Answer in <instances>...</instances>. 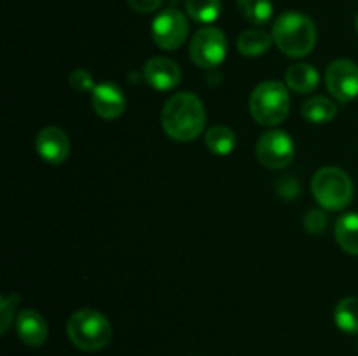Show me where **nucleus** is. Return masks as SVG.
Segmentation results:
<instances>
[{"instance_id": "9", "label": "nucleus", "mask_w": 358, "mask_h": 356, "mask_svg": "<svg viewBox=\"0 0 358 356\" xmlns=\"http://www.w3.org/2000/svg\"><path fill=\"white\" fill-rule=\"evenodd\" d=\"M325 84L338 101H353L358 98V65L352 59H334L325 70Z\"/></svg>"}, {"instance_id": "19", "label": "nucleus", "mask_w": 358, "mask_h": 356, "mask_svg": "<svg viewBox=\"0 0 358 356\" xmlns=\"http://www.w3.org/2000/svg\"><path fill=\"white\" fill-rule=\"evenodd\" d=\"M238 10L248 23L262 27L273 16L271 0H238Z\"/></svg>"}, {"instance_id": "13", "label": "nucleus", "mask_w": 358, "mask_h": 356, "mask_svg": "<svg viewBox=\"0 0 358 356\" xmlns=\"http://www.w3.org/2000/svg\"><path fill=\"white\" fill-rule=\"evenodd\" d=\"M17 337L31 348H38L48 339V323L35 309H23L16 318Z\"/></svg>"}, {"instance_id": "11", "label": "nucleus", "mask_w": 358, "mask_h": 356, "mask_svg": "<svg viewBox=\"0 0 358 356\" xmlns=\"http://www.w3.org/2000/svg\"><path fill=\"white\" fill-rule=\"evenodd\" d=\"M143 77L147 84L157 91H170L182 80V72L177 63L164 56L150 58L143 66Z\"/></svg>"}, {"instance_id": "7", "label": "nucleus", "mask_w": 358, "mask_h": 356, "mask_svg": "<svg viewBox=\"0 0 358 356\" xmlns=\"http://www.w3.org/2000/svg\"><path fill=\"white\" fill-rule=\"evenodd\" d=\"M259 163L269 170H282L294 159V142L282 129H271L259 138L255 147Z\"/></svg>"}, {"instance_id": "1", "label": "nucleus", "mask_w": 358, "mask_h": 356, "mask_svg": "<svg viewBox=\"0 0 358 356\" xmlns=\"http://www.w3.org/2000/svg\"><path fill=\"white\" fill-rule=\"evenodd\" d=\"M206 112L201 100L192 93L173 94L161 112V126L175 142H192L203 133Z\"/></svg>"}, {"instance_id": "3", "label": "nucleus", "mask_w": 358, "mask_h": 356, "mask_svg": "<svg viewBox=\"0 0 358 356\" xmlns=\"http://www.w3.org/2000/svg\"><path fill=\"white\" fill-rule=\"evenodd\" d=\"M66 335L77 349L100 351L112 341V325L94 309H79L66 323Z\"/></svg>"}, {"instance_id": "18", "label": "nucleus", "mask_w": 358, "mask_h": 356, "mask_svg": "<svg viewBox=\"0 0 358 356\" xmlns=\"http://www.w3.org/2000/svg\"><path fill=\"white\" fill-rule=\"evenodd\" d=\"M205 143L215 156H229L236 147V135L227 126H213L206 131Z\"/></svg>"}, {"instance_id": "21", "label": "nucleus", "mask_w": 358, "mask_h": 356, "mask_svg": "<svg viewBox=\"0 0 358 356\" xmlns=\"http://www.w3.org/2000/svg\"><path fill=\"white\" fill-rule=\"evenodd\" d=\"M185 10L196 23L210 24L220 16V0H185Z\"/></svg>"}, {"instance_id": "8", "label": "nucleus", "mask_w": 358, "mask_h": 356, "mask_svg": "<svg viewBox=\"0 0 358 356\" xmlns=\"http://www.w3.org/2000/svg\"><path fill=\"white\" fill-rule=\"evenodd\" d=\"M189 35L187 17L177 9H166L152 21V38L157 47L175 51L185 42Z\"/></svg>"}, {"instance_id": "14", "label": "nucleus", "mask_w": 358, "mask_h": 356, "mask_svg": "<svg viewBox=\"0 0 358 356\" xmlns=\"http://www.w3.org/2000/svg\"><path fill=\"white\" fill-rule=\"evenodd\" d=\"M285 80L290 89L296 91V93L306 94L317 89L320 77H318L317 68L313 65H310V63H297V65L290 66L287 70Z\"/></svg>"}, {"instance_id": "20", "label": "nucleus", "mask_w": 358, "mask_h": 356, "mask_svg": "<svg viewBox=\"0 0 358 356\" xmlns=\"http://www.w3.org/2000/svg\"><path fill=\"white\" fill-rule=\"evenodd\" d=\"M334 321L339 330L346 334H358V299L346 297L336 306Z\"/></svg>"}, {"instance_id": "2", "label": "nucleus", "mask_w": 358, "mask_h": 356, "mask_svg": "<svg viewBox=\"0 0 358 356\" xmlns=\"http://www.w3.org/2000/svg\"><path fill=\"white\" fill-rule=\"evenodd\" d=\"M273 42L289 58H304L317 44V28L301 13H283L273 24Z\"/></svg>"}, {"instance_id": "15", "label": "nucleus", "mask_w": 358, "mask_h": 356, "mask_svg": "<svg viewBox=\"0 0 358 356\" xmlns=\"http://www.w3.org/2000/svg\"><path fill=\"white\" fill-rule=\"evenodd\" d=\"M273 44V35L268 31L255 28V30H247L238 37V51L247 58H257L264 52L269 51Z\"/></svg>"}, {"instance_id": "16", "label": "nucleus", "mask_w": 358, "mask_h": 356, "mask_svg": "<svg viewBox=\"0 0 358 356\" xmlns=\"http://www.w3.org/2000/svg\"><path fill=\"white\" fill-rule=\"evenodd\" d=\"M336 241L350 255H358V213H346L336 222Z\"/></svg>"}, {"instance_id": "5", "label": "nucleus", "mask_w": 358, "mask_h": 356, "mask_svg": "<svg viewBox=\"0 0 358 356\" xmlns=\"http://www.w3.org/2000/svg\"><path fill=\"white\" fill-rule=\"evenodd\" d=\"M311 191L318 205L331 212L345 209L353 199L352 178L346 171L336 166H325L315 173Z\"/></svg>"}, {"instance_id": "24", "label": "nucleus", "mask_w": 358, "mask_h": 356, "mask_svg": "<svg viewBox=\"0 0 358 356\" xmlns=\"http://www.w3.org/2000/svg\"><path fill=\"white\" fill-rule=\"evenodd\" d=\"M327 227V216L322 209H310L304 215V229L311 234H320Z\"/></svg>"}, {"instance_id": "10", "label": "nucleus", "mask_w": 358, "mask_h": 356, "mask_svg": "<svg viewBox=\"0 0 358 356\" xmlns=\"http://www.w3.org/2000/svg\"><path fill=\"white\" fill-rule=\"evenodd\" d=\"M35 147H37L38 156L52 166L65 163L70 154L69 136L56 126H48V128L41 129L37 140H35Z\"/></svg>"}, {"instance_id": "22", "label": "nucleus", "mask_w": 358, "mask_h": 356, "mask_svg": "<svg viewBox=\"0 0 358 356\" xmlns=\"http://www.w3.org/2000/svg\"><path fill=\"white\" fill-rule=\"evenodd\" d=\"M20 300V295H9V297H2L0 299V332L6 334L9 330L10 323H13L14 318V309H16V304Z\"/></svg>"}, {"instance_id": "23", "label": "nucleus", "mask_w": 358, "mask_h": 356, "mask_svg": "<svg viewBox=\"0 0 358 356\" xmlns=\"http://www.w3.org/2000/svg\"><path fill=\"white\" fill-rule=\"evenodd\" d=\"M69 84L73 87V89L79 91V93H87V91H91V93H93V89L96 87V84L93 82V77H91V73L87 72V70H83V68H77L70 73Z\"/></svg>"}, {"instance_id": "27", "label": "nucleus", "mask_w": 358, "mask_h": 356, "mask_svg": "<svg viewBox=\"0 0 358 356\" xmlns=\"http://www.w3.org/2000/svg\"><path fill=\"white\" fill-rule=\"evenodd\" d=\"M355 27H357V31H358V16H357V20H355Z\"/></svg>"}, {"instance_id": "12", "label": "nucleus", "mask_w": 358, "mask_h": 356, "mask_svg": "<svg viewBox=\"0 0 358 356\" xmlns=\"http://www.w3.org/2000/svg\"><path fill=\"white\" fill-rule=\"evenodd\" d=\"M91 103H93L94 112L100 115L101 119H117L124 114L126 110V98L119 86L112 82H101L93 89V96H91Z\"/></svg>"}, {"instance_id": "26", "label": "nucleus", "mask_w": 358, "mask_h": 356, "mask_svg": "<svg viewBox=\"0 0 358 356\" xmlns=\"http://www.w3.org/2000/svg\"><path fill=\"white\" fill-rule=\"evenodd\" d=\"M128 3L133 10H136V13L150 14L154 13V10L159 9L163 0H128Z\"/></svg>"}, {"instance_id": "6", "label": "nucleus", "mask_w": 358, "mask_h": 356, "mask_svg": "<svg viewBox=\"0 0 358 356\" xmlns=\"http://www.w3.org/2000/svg\"><path fill=\"white\" fill-rule=\"evenodd\" d=\"M192 63L201 68H215L226 59L227 40L222 30L215 27H203L192 37L189 45Z\"/></svg>"}, {"instance_id": "4", "label": "nucleus", "mask_w": 358, "mask_h": 356, "mask_svg": "<svg viewBox=\"0 0 358 356\" xmlns=\"http://www.w3.org/2000/svg\"><path fill=\"white\" fill-rule=\"evenodd\" d=\"M250 114L261 126H278L287 119L290 110V96L287 87L278 80H266L252 93Z\"/></svg>"}, {"instance_id": "25", "label": "nucleus", "mask_w": 358, "mask_h": 356, "mask_svg": "<svg viewBox=\"0 0 358 356\" xmlns=\"http://www.w3.org/2000/svg\"><path fill=\"white\" fill-rule=\"evenodd\" d=\"M276 188H278V194L283 195L285 199H294L299 195L301 187H299V181L292 177H285L276 184Z\"/></svg>"}, {"instance_id": "17", "label": "nucleus", "mask_w": 358, "mask_h": 356, "mask_svg": "<svg viewBox=\"0 0 358 356\" xmlns=\"http://www.w3.org/2000/svg\"><path fill=\"white\" fill-rule=\"evenodd\" d=\"M338 114V108L332 100L325 96H311L303 103V115L313 124H327Z\"/></svg>"}]
</instances>
